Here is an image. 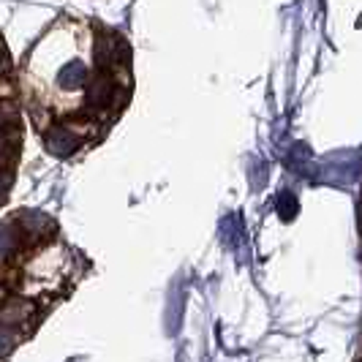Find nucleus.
<instances>
[{
	"label": "nucleus",
	"mask_w": 362,
	"mask_h": 362,
	"mask_svg": "<svg viewBox=\"0 0 362 362\" xmlns=\"http://www.w3.org/2000/svg\"><path fill=\"white\" fill-rule=\"evenodd\" d=\"M278 207L284 210V218H291L294 216V207H297V199L286 191V194H281V197H278Z\"/></svg>",
	"instance_id": "obj_10"
},
{
	"label": "nucleus",
	"mask_w": 362,
	"mask_h": 362,
	"mask_svg": "<svg viewBox=\"0 0 362 362\" xmlns=\"http://www.w3.org/2000/svg\"><path fill=\"white\" fill-rule=\"evenodd\" d=\"M90 74H93L90 66H88L85 60L74 57V60H66V63L57 69V74H54V85H57V90H63V93L85 90Z\"/></svg>",
	"instance_id": "obj_6"
},
{
	"label": "nucleus",
	"mask_w": 362,
	"mask_h": 362,
	"mask_svg": "<svg viewBox=\"0 0 362 362\" xmlns=\"http://www.w3.org/2000/svg\"><path fill=\"white\" fill-rule=\"evenodd\" d=\"M44 147L54 158H69L82 147V131H76L69 123H52L44 131Z\"/></svg>",
	"instance_id": "obj_4"
},
{
	"label": "nucleus",
	"mask_w": 362,
	"mask_h": 362,
	"mask_svg": "<svg viewBox=\"0 0 362 362\" xmlns=\"http://www.w3.org/2000/svg\"><path fill=\"white\" fill-rule=\"evenodd\" d=\"M14 221H17L25 243H44V240H49L54 235V221L49 216H44V213H38V210H25Z\"/></svg>",
	"instance_id": "obj_5"
},
{
	"label": "nucleus",
	"mask_w": 362,
	"mask_h": 362,
	"mask_svg": "<svg viewBox=\"0 0 362 362\" xmlns=\"http://www.w3.org/2000/svg\"><path fill=\"white\" fill-rule=\"evenodd\" d=\"M8 71H11V57H8V49H6V44L0 38V76H6Z\"/></svg>",
	"instance_id": "obj_11"
},
{
	"label": "nucleus",
	"mask_w": 362,
	"mask_h": 362,
	"mask_svg": "<svg viewBox=\"0 0 362 362\" xmlns=\"http://www.w3.org/2000/svg\"><path fill=\"white\" fill-rule=\"evenodd\" d=\"M131 60V47L120 33L109 28H95L93 33V66L104 71H123Z\"/></svg>",
	"instance_id": "obj_1"
},
{
	"label": "nucleus",
	"mask_w": 362,
	"mask_h": 362,
	"mask_svg": "<svg viewBox=\"0 0 362 362\" xmlns=\"http://www.w3.org/2000/svg\"><path fill=\"white\" fill-rule=\"evenodd\" d=\"M38 316L36 300L28 294H3L0 297V325L22 327L30 325Z\"/></svg>",
	"instance_id": "obj_3"
},
{
	"label": "nucleus",
	"mask_w": 362,
	"mask_h": 362,
	"mask_svg": "<svg viewBox=\"0 0 362 362\" xmlns=\"http://www.w3.org/2000/svg\"><path fill=\"white\" fill-rule=\"evenodd\" d=\"M120 82H117V76L115 71H104V69H95L90 74V79H88V85H85V112H90V115H104L109 109L117 107V101H120Z\"/></svg>",
	"instance_id": "obj_2"
},
{
	"label": "nucleus",
	"mask_w": 362,
	"mask_h": 362,
	"mask_svg": "<svg viewBox=\"0 0 362 362\" xmlns=\"http://www.w3.org/2000/svg\"><path fill=\"white\" fill-rule=\"evenodd\" d=\"M19 341H22V329L19 327L0 325V360H6L19 346Z\"/></svg>",
	"instance_id": "obj_8"
},
{
	"label": "nucleus",
	"mask_w": 362,
	"mask_h": 362,
	"mask_svg": "<svg viewBox=\"0 0 362 362\" xmlns=\"http://www.w3.org/2000/svg\"><path fill=\"white\" fill-rule=\"evenodd\" d=\"M11 150H14V142H11V136H8V131L6 128H0V163L8 161V156H11Z\"/></svg>",
	"instance_id": "obj_9"
},
{
	"label": "nucleus",
	"mask_w": 362,
	"mask_h": 362,
	"mask_svg": "<svg viewBox=\"0 0 362 362\" xmlns=\"http://www.w3.org/2000/svg\"><path fill=\"white\" fill-rule=\"evenodd\" d=\"M25 237L19 232L17 221H3L0 223V267H8L14 264L25 248Z\"/></svg>",
	"instance_id": "obj_7"
}]
</instances>
